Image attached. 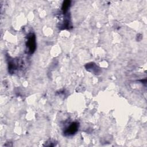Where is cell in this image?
I'll use <instances>...</instances> for the list:
<instances>
[{
	"label": "cell",
	"mask_w": 147,
	"mask_h": 147,
	"mask_svg": "<svg viewBox=\"0 0 147 147\" xmlns=\"http://www.w3.org/2000/svg\"><path fill=\"white\" fill-rule=\"evenodd\" d=\"M26 47L30 53H33L36 49V40L33 34H30L26 42Z\"/></svg>",
	"instance_id": "cell-1"
},
{
	"label": "cell",
	"mask_w": 147,
	"mask_h": 147,
	"mask_svg": "<svg viewBox=\"0 0 147 147\" xmlns=\"http://www.w3.org/2000/svg\"><path fill=\"white\" fill-rule=\"evenodd\" d=\"M78 129V123L76 122H74L69 126V127L65 130L64 133L66 135H72L77 131Z\"/></svg>",
	"instance_id": "cell-2"
},
{
	"label": "cell",
	"mask_w": 147,
	"mask_h": 147,
	"mask_svg": "<svg viewBox=\"0 0 147 147\" xmlns=\"http://www.w3.org/2000/svg\"><path fill=\"white\" fill-rule=\"evenodd\" d=\"M69 3H70V2L68 1H66L64 2L62 6V10H63L64 12H65L68 10V8L69 7Z\"/></svg>",
	"instance_id": "cell-3"
}]
</instances>
